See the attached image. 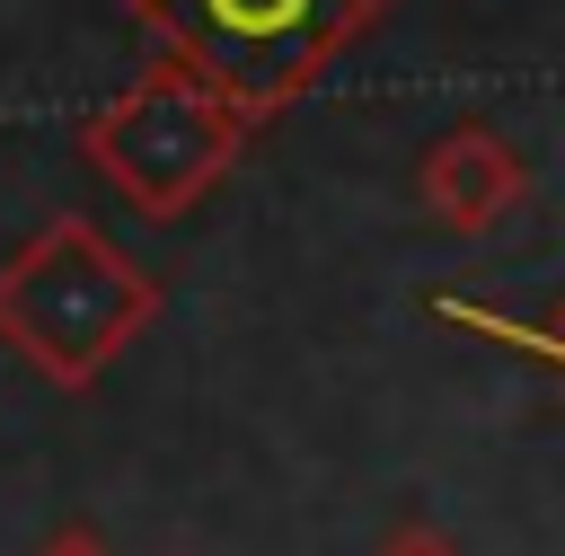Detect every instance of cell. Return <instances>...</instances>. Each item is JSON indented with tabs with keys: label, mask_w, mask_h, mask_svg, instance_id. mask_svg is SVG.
<instances>
[{
	"label": "cell",
	"mask_w": 565,
	"mask_h": 556,
	"mask_svg": "<svg viewBox=\"0 0 565 556\" xmlns=\"http://www.w3.org/2000/svg\"><path fill=\"white\" fill-rule=\"evenodd\" d=\"M150 318L159 274L124 256L88 212H53L35 238L0 256V344L53 388H97Z\"/></svg>",
	"instance_id": "cell-1"
},
{
	"label": "cell",
	"mask_w": 565,
	"mask_h": 556,
	"mask_svg": "<svg viewBox=\"0 0 565 556\" xmlns=\"http://www.w3.org/2000/svg\"><path fill=\"white\" fill-rule=\"evenodd\" d=\"M415 194H424V212H433L441 229L477 238V229H494V221L530 194V168H521V150H512L494 124H450V132L424 150Z\"/></svg>",
	"instance_id": "cell-4"
},
{
	"label": "cell",
	"mask_w": 565,
	"mask_h": 556,
	"mask_svg": "<svg viewBox=\"0 0 565 556\" xmlns=\"http://www.w3.org/2000/svg\"><path fill=\"white\" fill-rule=\"evenodd\" d=\"M247 132H256V124H247L221 88H203V79L177 71V62H150V71H132V79L79 124V159H88L141 221H177V212H194V203L238 168Z\"/></svg>",
	"instance_id": "cell-3"
},
{
	"label": "cell",
	"mask_w": 565,
	"mask_h": 556,
	"mask_svg": "<svg viewBox=\"0 0 565 556\" xmlns=\"http://www.w3.org/2000/svg\"><path fill=\"white\" fill-rule=\"evenodd\" d=\"M35 556H115V547H106L97 530H79V521H62V530H53V538H44Z\"/></svg>",
	"instance_id": "cell-7"
},
{
	"label": "cell",
	"mask_w": 565,
	"mask_h": 556,
	"mask_svg": "<svg viewBox=\"0 0 565 556\" xmlns=\"http://www.w3.org/2000/svg\"><path fill=\"white\" fill-rule=\"evenodd\" d=\"M450 318H468V327H486V335H503V344H530V353H547V362L565 371V309H556V327H512V318H486V309H450Z\"/></svg>",
	"instance_id": "cell-5"
},
{
	"label": "cell",
	"mask_w": 565,
	"mask_h": 556,
	"mask_svg": "<svg viewBox=\"0 0 565 556\" xmlns=\"http://www.w3.org/2000/svg\"><path fill=\"white\" fill-rule=\"evenodd\" d=\"M371 556H468V547H459L450 530H433V521H406V530H388Z\"/></svg>",
	"instance_id": "cell-6"
},
{
	"label": "cell",
	"mask_w": 565,
	"mask_h": 556,
	"mask_svg": "<svg viewBox=\"0 0 565 556\" xmlns=\"http://www.w3.org/2000/svg\"><path fill=\"white\" fill-rule=\"evenodd\" d=\"M397 0H124V18L159 44V62L221 88L247 124L300 106Z\"/></svg>",
	"instance_id": "cell-2"
}]
</instances>
